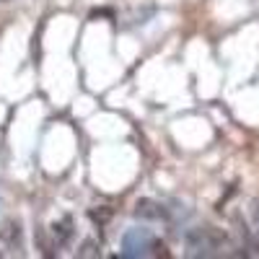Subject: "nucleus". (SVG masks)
Returning a JSON list of instances; mask_svg holds the SVG:
<instances>
[{
	"label": "nucleus",
	"mask_w": 259,
	"mask_h": 259,
	"mask_svg": "<svg viewBox=\"0 0 259 259\" xmlns=\"http://www.w3.org/2000/svg\"><path fill=\"white\" fill-rule=\"evenodd\" d=\"M153 244V236H150L145 228H133L124 233V256H140L145 254V249Z\"/></svg>",
	"instance_id": "1"
},
{
	"label": "nucleus",
	"mask_w": 259,
	"mask_h": 259,
	"mask_svg": "<svg viewBox=\"0 0 259 259\" xmlns=\"http://www.w3.org/2000/svg\"><path fill=\"white\" fill-rule=\"evenodd\" d=\"M249 231L254 233V239L259 241V200H254L251 202V210H249Z\"/></svg>",
	"instance_id": "2"
}]
</instances>
